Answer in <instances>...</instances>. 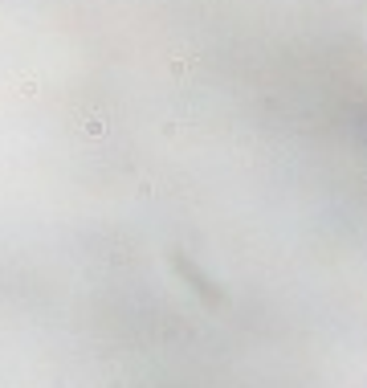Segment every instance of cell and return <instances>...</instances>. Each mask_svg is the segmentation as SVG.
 Returning <instances> with one entry per match:
<instances>
[{"mask_svg":"<svg viewBox=\"0 0 367 388\" xmlns=\"http://www.w3.org/2000/svg\"><path fill=\"white\" fill-rule=\"evenodd\" d=\"M82 127H86L90 135H98V131H102V119H98V114H90V119H86V123H82Z\"/></svg>","mask_w":367,"mask_h":388,"instance_id":"1","label":"cell"}]
</instances>
